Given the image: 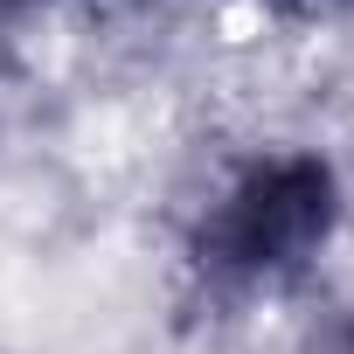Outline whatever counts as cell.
Returning <instances> with one entry per match:
<instances>
[{
  "label": "cell",
  "mask_w": 354,
  "mask_h": 354,
  "mask_svg": "<svg viewBox=\"0 0 354 354\" xmlns=\"http://www.w3.org/2000/svg\"><path fill=\"white\" fill-rule=\"evenodd\" d=\"M340 223H347V188L319 146H257L195 209L181 264L202 306L257 313L319 271Z\"/></svg>",
  "instance_id": "obj_1"
},
{
  "label": "cell",
  "mask_w": 354,
  "mask_h": 354,
  "mask_svg": "<svg viewBox=\"0 0 354 354\" xmlns=\"http://www.w3.org/2000/svg\"><path fill=\"white\" fill-rule=\"evenodd\" d=\"M285 21H354V0H264Z\"/></svg>",
  "instance_id": "obj_2"
},
{
  "label": "cell",
  "mask_w": 354,
  "mask_h": 354,
  "mask_svg": "<svg viewBox=\"0 0 354 354\" xmlns=\"http://www.w3.org/2000/svg\"><path fill=\"white\" fill-rule=\"evenodd\" d=\"M319 354H354V313H347V319H340V326L319 340Z\"/></svg>",
  "instance_id": "obj_3"
},
{
  "label": "cell",
  "mask_w": 354,
  "mask_h": 354,
  "mask_svg": "<svg viewBox=\"0 0 354 354\" xmlns=\"http://www.w3.org/2000/svg\"><path fill=\"white\" fill-rule=\"evenodd\" d=\"M21 8H49V0H0V15H21Z\"/></svg>",
  "instance_id": "obj_4"
}]
</instances>
